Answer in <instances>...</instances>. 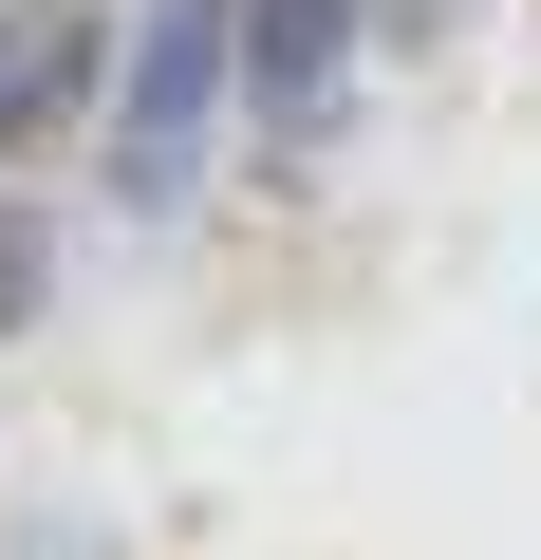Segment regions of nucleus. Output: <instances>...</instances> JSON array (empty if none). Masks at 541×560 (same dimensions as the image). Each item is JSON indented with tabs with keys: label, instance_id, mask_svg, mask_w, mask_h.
<instances>
[{
	"label": "nucleus",
	"instance_id": "obj_3",
	"mask_svg": "<svg viewBox=\"0 0 541 560\" xmlns=\"http://www.w3.org/2000/svg\"><path fill=\"white\" fill-rule=\"evenodd\" d=\"M38 300H57V224H38V206H0V318H38Z\"/></svg>",
	"mask_w": 541,
	"mask_h": 560
},
{
	"label": "nucleus",
	"instance_id": "obj_1",
	"mask_svg": "<svg viewBox=\"0 0 541 560\" xmlns=\"http://www.w3.org/2000/svg\"><path fill=\"white\" fill-rule=\"evenodd\" d=\"M224 113H243V0H150L131 57H113V150H94V168H113V206H131V224H168Z\"/></svg>",
	"mask_w": 541,
	"mask_h": 560
},
{
	"label": "nucleus",
	"instance_id": "obj_4",
	"mask_svg": "<svg viewBox=\"0 0 541 560\" xmlns=\"http://www.w3.org/2000/svg\"><path fill=\"white\" fill-rule=\"evenodd\" d=\"M0 75H20V38H0Z\"/></svg>",
	"mask_w": 541,
	"mask_h": 560
},
{
	"label": "nucleus",
	"instance_id": "obj_2",
	"mask_svg": "<svg viewBox=\"0 0 541 560\" xmlns=\"http://www.w3.org/2000/svg\"><path fill=\"white\" fill-rule=\"evenodd\" d=\"M243 94L281 113V131H318L355 94V0H243Z\"/></svg>",
	"mask_w": 541,
	"mask_h": 560
}]
</instances>
